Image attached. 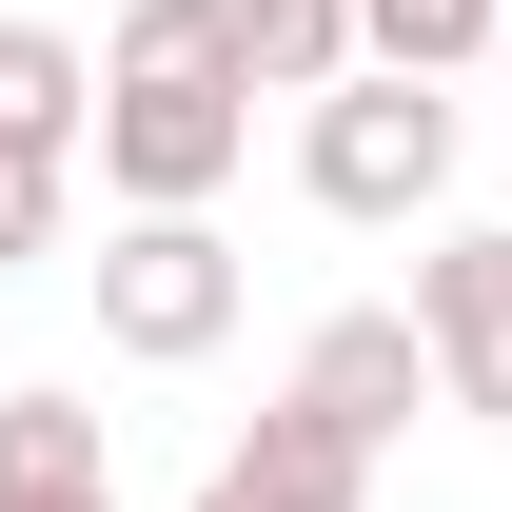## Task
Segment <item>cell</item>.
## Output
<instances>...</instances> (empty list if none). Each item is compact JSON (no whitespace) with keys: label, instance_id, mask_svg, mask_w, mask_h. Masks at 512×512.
Here are the masks:
<instances>
[{"label":"cell","instance_id":"cell-12","mask_svg":"<svg viewBox=\"0 0 512 512\" xmlns=\"http://www.w3.org/2000/svg\"><path fill=\"white\" fill-rule=\"evenodd\" d=\"M79 512H119V493H79Z\"/></svg>","mask_w":512,"mask_h":512},{"label":"cell","instance_id":"cell-1","mask_svg":"<svg viewBox=\"0 0 512 512\" xmlns=\"http://www.w3.org/2000/svg\"><path fill=\"white\" fill-rule=\"evenodd\" d=\"M296 178H316V217H434V197H453V79H414V60L316 79Z\"/></svg>","mask_w":512,"mask_h":512},{"label":"cell","instance_id":"cell-13","mask_svg":"<svg viewBox=\"0 0 512 512\" xmlns=\"http://www.w3.org/2000/svg\"><path fill=\"white\" fill-rule=\"evenodd\" d=\"M493 60H512V20H493Z\"/></svg>","mask_w":512,"mask_h":512},{"label":"cell","instance_id":"cell-6","mask_svg":"<svg viewBox=\"0 0 512 512\" xmlns=\"http://www.w3.org/2000/svg\"><path fill=\"white\" fill-rule=\"evenodd\" d=\"M217 473H237L256 512H355V493H375V434H335L316 394H276V414H256V434L217 453Z\"/></svg>","mask_w":512,"mask_h":512},{"label":"cell","instance_id":"cell-3","mask_svg":"<svg viewBox=\"0 0 512 512\" xmlns=\"http://www.w3.org/2000/svg\"><path fill=\"white\" fill-rule=\"evenodd\" d=\"M237 237H217V217H119V237H99V335H119L138 375H197V355H217V335H237Z\"/></svg>","mask_w":512,"mask_h":512},{"label":"cell","instance_id":"cell-2","mask_svg":"<svg viewBox=\"0 0 512 512\" xmlns=\"http://www.w3.org/2000/svg\"><path fill=\"white\" fill-rule=\"evenodd\" d=\"M256 158V79H99V197L119 217H217Z\"/></svg>","mask_w":512,"mask_h":512},{"label":"cell","instance_id":"cell-5","mask_svg":"<svg viewBox=\"0 0 512 512\" xmlns=\"http://www.w3.org/2000/svg\"><path fill=\"white\" fill-rule=\"evenodd\" d=\"M296 394H316V414H335V434H414V394H434V335H414V316H316V335H296Z\"/></svg>","mask_w":512,"mask_h":512},{"label":"cell","instance_id":"cell-11","mask_svg":"<svg viewBox=\"0 0 512 512\" xmlns=\"http://www.w3.org/2000/svg\"><path fill=\"white\" fill-rule=\"evenodd\" d=\"M197 512H256V493H237V473H197Z\"/></svg>","mask_w":512,"mask_h":512},{"label":"cell","instance_id":"cell-7","mask_svg":"<svg viewBox=\"0 0 512 512\" xmlns=\"http://www.w3.org/2000/svg\"><path fill=\"white\" fill-rule=\"evenodd\" d=\"M79 493H119L99 414L79 394H0V512H79Z\"/></svg>","mask_w":512,"mask_h":512},{"label":"cell","instance_id":"cell-10","mask_svg":"<svg viewBox=\"0 0 512 512\" xmlns=\"http://www.w3.org/2000/svg\"><path fill=\"white\" fill-rule=\"evenodd\" d=\"M79 217V158H40V138H0V276H40Z\"/></svg>","mask_w":512,"mask_h":512},{"label":"cell","instance_id":"cell-9","mask_svg":"<svg viewBox=\"0 0 512 512\" xmlns=\"http://www.w3.org/2000/svg\"><path fill=\"white\" fill-rule=\"evenodd\" d=\"M237 60H256V99H316V79L375 60V20L355 0H237Z\"/></svg>","mask_w":512,"mask_h":512},{"label":"cell","instance_id":"cell-8","mask_svg":"<svg viewBox=\"0 0 512 512\" xmlns=\"http://www.w3.org/2000/svg\"><path fill=\"white\" fill-rule=\"evenodd\" d=\"M0 138H40V158H99V60H79L60 20H0Z\"/></svg>","mask_w":512,"mask_h":512},{"label":"cell","instance_id":"cell-4","mask_svg":"<svg viewBox=\"0 0 512 512\" xmlns=\"http://www.w3.org/2000/svg\"><path fill=\"white\" fill-rule=\"evenodd\" d=\"M414 335H434V414L512 434V237H434L414 256Z\"/></svg>","mask_w":512,"mask_h":512}]
</instances>
